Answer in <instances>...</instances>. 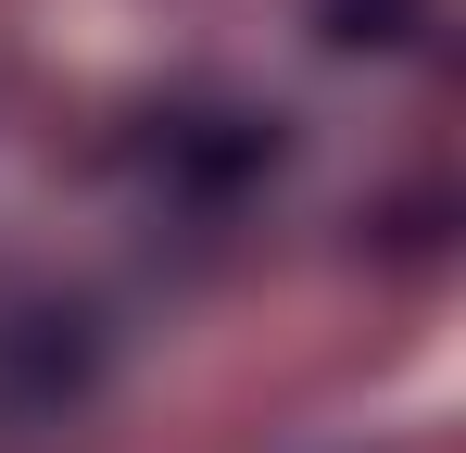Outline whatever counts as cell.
Here are the masks:
<instances>
[{
    "instance_id": "1",
    "label": "cell",
    "mask_w": 466,
    "mask_h": 453,
    "mask_svg": "<svg viewBox=\"0 0 466 453\" xmlns=\"http://www.w3.org/2000/svg\"><path fill=\"white\" fill-rule=\"evenodd\" d=\"M88 366H101V327H88V315H13V327H0V378L38 390V403H51V390H88Z\"/></svg>"
}]
</instances>
